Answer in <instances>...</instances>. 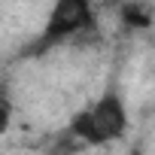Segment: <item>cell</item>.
<instances>
[{
  "label": "cell",
  "mask_w": 155,
  "mask_h": 155,
  "mask_svg": "<svg viewBox=\"0 0 155 155\" xmlns=\"http://www.w3.org/2000/svg\"><path fill=\"white\" fill-rule=\"evenodd\" d=\"M67 131L82 146H104V143H113V140L125 137V131H128L125 101L116 91H104L91 107L79 110L70 119Z\"/></svg>",
  "instance_id": "6da1fadb"
},
{
  "label": "cell",
  "mask_w": 155,
  "mask_h": 155,
  "mask_svg": "<svg viewBox=\"0 0 155 155\" xmlns=\"http://www.w3.org/2000/svg\"><path fill=\"white\" fill-rule=\"evenodd\" d=\"M91 25H94V9L88 0H55L49 9V18L43 25V34L34 40L31 52L40 55L55 46H64L76 37H82Z\"/></svg>",
  "instance_id": "7a4b0ae2"
},
{
  "label": "cell",
  "mask_w": 155,
  "mask_h": 155,
  "mask_svg": "<svg viewBox=\"0 0 155 155\" xmlns=\"http://www.w3.org/2000/svg\"><path fill=\"white\" fill-rule=\"evenodd\" d=\"M122 18H125V25H131V28H149V25H152V15H149L143 6H137V3L125 6V9H122Z\"/></svg>",
  "instance_id": "3957f363"
},
{
  "label": "cell",
  "mask_w": 155,
  "mask_h": 155,
  "mask_svg": "<svg viewBox=\"0 0 155 155\" xmlns=\"http://www.w3.org/2000/svg\"><path fill=\"white\" fill-rule=\"evenodd\" d=\"M9 119H12V101H9V94L3 91V85H0V134L9 128Z\"/></svg>",
  "instance_id": "277c9868"
},
{
  "label": "cell",
  "mask_w": 155,
  "mask_h": 155,
  "mask_svg": "<svg viewBox=\"0 0 155 155\" xmlns=\"http://www.w3.org/2000/svg\"><path fill=\"white\" fill-rule=\"evenodd\" d=\"M125 155H143V149H131V152H125Z\"/></svg>",
  "instance_id": "5b68a950"
}]
</instances>
